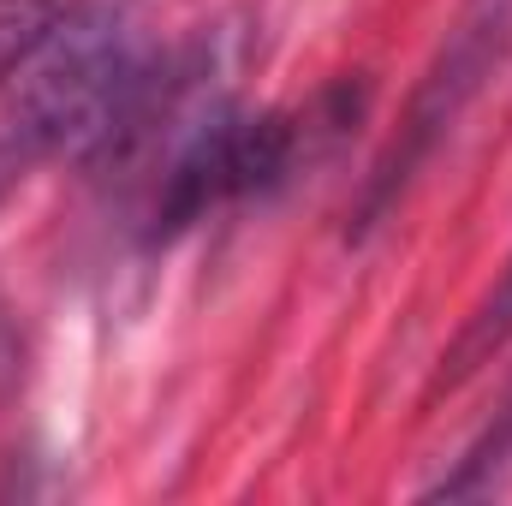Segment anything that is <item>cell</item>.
Instances as JSON below:
<instances>
[{
	"mask_svg": "<svg viewBox=\"0 0 512 506\" xmlns=\"http://www.w3.org/2000/svg\"><path fill=\"white\" fill-rule=\"evenodd\" d=\"M155 72L161 54L143 42L126 0H72L42 54L24 66L6 131L36 161L72 155L84 167H102L137 120Z\"/></svg>",
	"mask_w": 512,
	"mask_h": 506,
	"instance_id": "obj_1",
	"label": "cell"
},
{
	"mask_svg": "<svg viewBox=\"0 0 512 506\" xmlns=\"http://www.w3.org/2000/svg\"><path fill=\"white\" fill-rule=\"evenodd\" d=\"M507 48H512V0H465L459 24L447 30L435 66L423 72V84H417V96H411V114H405V126L393 137L387 161L376 167V179H370V191H364L358 227H376V215L411 185V173H417V167L429 161V149L453 131V120L465 114V102H471V96L489 84V72L507 60Z\"/></svg>",
	"mask_w": 512,
	"mask_h": 506,
	"instance_id": "obj_2",
	"label": "cell"
},
{
	"mask_svg": "<svg viewBox=\"0 0 512 506\" xmlns=\"http://www.w3.org/2000/svg\"><path fill=\"white\" fill-rule=\"evenodd\" d=\"M507 340H512V262H507V274H501V286L489 292V304L465 322V334H459V340H453V352L441 358V376H435V387H459V381L471 376L477 364H489Z\"/></svg>",
	"mask_w": 512,
	"mask_h": 506,
	"instance_id": "obj_3",
	"label": "cell"
},
{
	"mask_svg": "<svg viewBox=\"0 0 512 506\" xmlns=\"http://www.w3.org/2000/svg\"><path fill=\"white\" fill-rule=\"evenodd\" d=\"M60 12H66V0H0V90H12L24 78V66L54 36Z\"/></svg>",
	"mask_w": 512,
	"mask_h": 506,
	"instance_id": "obj_4",
	"label": "cell"
},
{
	"mask_svg": "<svg viewBox=\"0 0 512 506\" xmlns=\"http://www.w3.org/2000/svg\"><path fill=\"white\" fill-rule=\"evenodd\" d=\"M507 453H512V405L495 417V429L465 453V465H459L453 477H441L429 495H483V489H489V471H501V465H507Z\"/></svg>",
	"mask_w": 512,
	"mask_h": 506,
	"instance_id": "obj_5",
	"label": "cell"
},
{
	"mask_svg": "<svg viewBox=\"0 0 512 506\" xmlns=\"http://www.w3.org/2000/svg\"><path fill=\"white\" fill-rule=\"evenodd\" d=\"M30 167H36V155H30V149H24V143L12 137V131L0 126V203H6L12 191H18V179H24Z\"/></svg>",
	"mask_w": 512,
	"mask_h": 506,
	"instance_id": "obj_6",
	"label": "cell"
}]
</instances>
